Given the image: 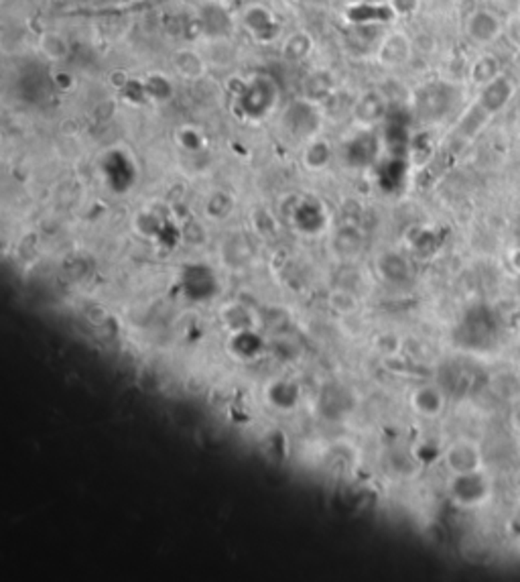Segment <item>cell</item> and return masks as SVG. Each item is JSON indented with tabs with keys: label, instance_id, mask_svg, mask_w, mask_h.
Listing matches in <instances>:
<instances>
[{
	"label": "cell",
	"instance_id": "277c9868",
	"mask_svg": "<svg viewBox=\"0 0 520 582\" xmlns=\"http://www.w3.org/2000/svg\"><path fill=\"white\" fill-rule=\"evenodd\" d=\"M413 410L423 417H437L445 410L447 397L437 385H421L413 391L411 397Z\"/></svg>",
	"mask_w": 520,
	"mask_h": 582
},
{
	"label": "cell",
	"instance_id": "9c48e42d",
	"mask_svg": "<svg viewBox=\"0 0 520 582\" xmlns=\"http://www.w3.org/2000/svg\"><path fill=\"white\" fill-rule=\"evenodd\" d=\"M382 112H384V106H382L380 98L374 96V94L364 96V98L358 102V106H356V114H358L362 120H366V123H372L376 116H380Z\"/></svg>",
	"mask_w": 520,
	"mask_h": 582
},
{
	"label": "cell",
	"instance_id": "30bf717a",
	"mask_svg": "<svg viewBox=\"0 0 520 582\" xmlns=\"http://www.w3.org/2000/svg\"><path fill=\"white\" fill-rule=\"evenodd\" d=\"M311 51V39L305 33H297L285 45V57L289 60H303Z\"/></svg>",
	"mask_w": 520,
	"mask_h": 582
},
{
	"label": "cell",
	"instance_id": "8fae6325",
	"mask_svg": "<svg viewBox=\"0 0 520 582\" xmlns=\"http://www.w3.org/2000/svg\"><path fill=\"white\" fill-rule=\"evenodd\" d=\"M330 157H332L330 147H328L325 143H321V141H315V143H311V145H309V149H307V153H305V161H307V165H309L311 169H319V167L328 165Z\"/></svg>",
	"mask_w": 520,
	"mask_h": 582
},
{
	"label": "cell",
	"instance_id": "5b68a950",
	"mask_svg": "<svg viewBox=\"0 0 520 582\" xmlns=\"http://www.w3.org/2000/svg\"><path fill=\"white\" fill-rule=\"evenodd\" d=\"M502 33L498 17L490 11H474L468 19V35L476 43H490Z\"/></svg>",
	"mask_w": 520,
	"mask_h": 582
},
{
	"label": "cell",
	"instance_id": "5bb4252c",
	"mask_svg": "<svg viewBox=\"0 0 520 582\" xmlns=\"http://www.w3.org/2000/svg\"><path fill=\"white\" fill-rule=\"evenodd\" d=\"M508 263H510V267L520 275V247H514V249L508 253Z\"/></svg>",
	"mask_w": 520,
	"mask_h": 582
},
{
	"label": "cell",
	"instance_id": "7a4b0ae2",
	"mask_svg": "<svg viewBox=\"0 0 520 582\" xmlns=\"http://www.w3.org/2000/svg\"><path fill=\"white\" fill-rule=\"evenodd\" d=\"M449 493L461 507H476L490 495V485L479 471L468 475H454Z\"/></svg>",
	"mask_w": 520,
	"mask_h": 582
},
{
	"label": "cell",
	"instance_id": "3957f363",
	"mask_svg": "<svg viewBox=\"0 0 520 582\" xmlns=\"http://www.w3.org/2000/svg\"><path fill=\"white\" fill-rule=\"evenodd\" d=\"M512 94H514V84H512L506 76L500 74L496 80H492L490 84L484 86L478 104L492 116V114L500 112L502 108L510 102Z\"/></svg>",
	"mask_w": 520,
	"mask_h": 582
},
{
	"label": "cell",
	"instance_id": "ba28073f",
	"mask_svg": "<svg viewBox=\"0 0 520 582\" xmlns=\"http://www.w3.org/2000/svg\"><path fill=\"white\" fill-rule=\"evenodd\" d=\"M175 67L181 76H185L189 80L197 78L202 74V60L193 53V51H181L175 55Z\"/></svg>",
	"mask_w": 520,
	"mask_h": 582
},
{
	"label": "cell",
	"instance_id": "9a60e30c",
	"mask_svg": "<svg viewBox=\"0 0 520 582\" xmlns=\"http://www.w3.org/2000/svg\"><path fill=\"white\" fill-rule=\"evenodd\" d=\"M510 426H512V430L519 431L520 434V406H517V408H512V411H510Z\"/></svg>",
	"mask_w": 520,
	"mask_h": 582
},
{
	"label": "cell",
	"instance_id": "6da1fadb",
	"mask_svg": "<svg viewBox=\"0 0 520 582\" xmlns=\"http://www.w3.org/2000/svg\"><path fill=\"white\" fill-rule=\"evenodd\" d=\"M443 460L451 475L476 473V471H482V464H484L479 444L474 440H468V438L451 442V446L445 450Z\"/></svg>",
	"mask_w": 520,
	"mask_h": 582
},
{
	"label": "cell",
	"instance_id": "7c38bea8",
	"mask_svg": "<svg viewBox=\"0 0 520 582\" xmlns=\"http://www.w3.org/2000/svg\"><path fill=\"white\" fill-rule=\"evenodd\" d=\"M391 6L398 15H411L416 11L419 0H391Z\"/></svg>",
	"mask_w": 520,
	"mask_h": 582
},
{
	"label": "cell",
	"instance_id": "4fadbf2b",
	"mask_svg": "<svg viewBox=\"0 0 520 582\" xmlns=\"http://www.w3.org/2000/svg\"><path fill=\"white\" fill-rule=\"evenodd\" d=\"M504 31H506V37L510 39V43L520 49V19L508 22V27Z\"/></svg>",
	"mask_w": 520,
	"mask_h": 582
},
{
	"label": "cell",
	"instance_id": "52a82bcc",
	"mask_svg": "<svg viewBox=\"0 0 520 582\" xmlns=\"http://www.w3.org/2000/svg\"><path fill=\"white\" fill-rule=\"evenodd\" d=\"M409 39L402 35H393L386 43L382 45V57L386 60V64H402L409 57Z\"/></svg>",
	"mask_w": 520,
	"mask_h": 582
},
{
	"label": "cell",
	"instance_id": "8992f818",
	"mask_svg": "<svg viewBox=\"0 0 520 582\" xmlns=\"http://www.w3.org/2000/svg\"><path fill=\"white\" fill-rule=\"evenodd\" d=\"M500 74H502V65L496 55H479L478 60L474 62L472 69H470V76H472V82L478 84V86H486L490 84L492 80H496Z\"/></svg>",
	"mask_w": 520,
	"mask_h": 582
}]
</instances>
